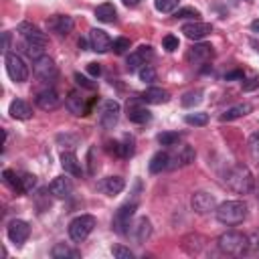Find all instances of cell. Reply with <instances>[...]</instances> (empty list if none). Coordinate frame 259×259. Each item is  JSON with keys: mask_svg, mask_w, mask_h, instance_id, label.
Wrapping results in <instances>:
<instances>
[{"mask_svg": "<svg viewBox=\"0 0 259 259\" xmlns=\"http://www.w3.org/2000/svg\"><path fill=\"white\" fill-rule=\"evenodd\" d=\"M225 184L237 194H249L255 188V178L245 164H233L225 172Z\"/></svg>", "mask_w": 259, "mask_h": 259, "instance_id": "obj_1", "label": "cell"}, {"mask_svg": "<svg viewBox=\"0 0 259 259\" xmlns=\"http://www.w3.org/2000/svg\"><path fill=\"white\" fill-rule=\"evenodd\" d=\"M247 212H249V206L243 200H225L214 210L217 221L223 223V225H227V227H233V225L243 223L247 219Z\"/></svg>", "mask_w": 259, "mask_h": 259, "instance_id": "obj_2", "label": "cell"}, {"mask_svg": "<svg viewBox=\"0 0 259 259\" xmlns=\"http://www.w3.org/2000/svg\"><path fill=\"white\" fill-rule=\"evenodd\" d=\"M219 249L225 255H245L247 253V235L239 231H227L217 241Z\"/></svg>", "mask_w": 259, "mask_h": 259, "instance_id": "obj_3", "label": "cell"}, {"mask_svg": "<svg viewBox=\"0 0 259 259\" xmlns=\"http://www.w3.org/2000/svg\"><path fill=\"white\" fill-rule=\"evenodd\" d=\"M95 225H97V221H95L93 214H79V217H75L69 223V237H71V241H75V243L85 241L91 235V231L95 229Z\"/></svg>", "mask_w": 259, "mask_h": 259, "instance_id": "obj_4", "label": "cell"}, {"mask_svg": "<svg viewBox=\"0 0 259 259\" xmlns=\"http://www.w3.org/2000/svg\"><path fill=\"white\" fill-rule=\"evenodd\" d=\"M4 63H6V73L12 81L16 83H22L28 79V65L24 63V59L16 53H6L4 57Z\"/></svg>", "mask_w": 259, "mask_h": 259, "instance_id": "obj_5", "label": "cell"}, {"mask_svg": "<svg viewBox=\"0 0 259 259\" xmlns=\"http://www.w3.org/2000/svg\"><path fill=\"white\" fill-rule=\"evenodd\" d=\"M136 208H138L136 202H125V204H121V206L115 210L113 221H111V227H113L115 233H119V235H127V231H130V221H132Z\"/></svg>", "mask_w": 259, "mask_h": 259, "instance_id": "obj_6", "label": "cell"}, {"mask_svg": "<svg viewBox=\"0 0 259 259\" xmlns=\"http://www.w3.org/2000/svg\"><path fill=\"white\" fill-rule=\"evenodd\" d=\"M119 111H121V107H119L117 101H113V99L103 101L101 111H99V125L103 130H111L119 119Z\"/></svg>", "mask_w": 259, "mask_h": 259, "instance_id": "obj_7", "label": "cell"}, {"mask_svg": "<svg viewBox=\"0 0 259 259\" xmlns=\"http://www.w3.org/2000/svg\"><path fill=\"white\" fill-rule=\"evenodd\" d=\"M32 71H34V75L40 81H53L57 77V65L47 55H42V57H38V59L32 61Z\"/></svg>", "mask_w": 259, "mask_h": 259, "instance_id": "obj_8", "label": "cell"}, {"mask_svg": "<svg viewBox=\"0 0 259 259\" xmlns=\"http://www.w3.org/2000/svg\"><path fill=\"white\" fill-rule=\"evenodd\" d=\"M190 206H192L194 212H198V214H206V212H210V210H217V200H214L212 194L198 190V192L192 194V198H190Z\"/></svg>", "mask_w": 259, "mask_h": 259, "instance_id": "obj_9", "label": "cell"}, {"mask_svg": "<svg viewBox=\"0 0 259 259\" xmlns=\"http://www.w3.org/2000/svg\"><path fill=\"white\" fill-rule=\"evenodd\" d=\"M6 233H8V239H10L14 245H22V243L28 239V235H30V227H28L26 221H22V219H14V221L8 223Z\"/></svg>", "mask_w": 259, "mask_h": 259, "instance_id": "obj_10", "label": "cell"}, {"mask_svg": "<svg viewBox=\"0 0 259 259\" xmlns=\"http://www.w3.org/2000/svg\"><path fill=\"white\" fill-rule=\"evenodd\" d=\"M154 57V51L150 45H142L138 47L130 57H127V71H138L144 65H148V61Z\"/></svg>", "mask_w": 259, "mask_h": 259, "instance_id": "obj_11", "label": "cell"}, {"mask_svg": "<svg viewBox=\"0 0 259 259\" xmlns=\"http://www.w3.org/2000/svg\"><path fill=\"white\" fill-rule=\"evenodd\" d=\"M194 148L192 146H178V150L174 154H170V164H168V170H174V168H184L188 166L190 162H194Z\"/></svg>", "mask_w": 259, "mask_h": 259, "instance_id": "obj_12", "label": "cell"}, {"mask_svg": "<svg viewBox=\"0 0 259 259\" xmlns=\"http://www.w3.org/2000/svg\"><path fill=\"white\" fill-rule=\"evenodd\" d=\"M182 32L186 38L190 40H202L204 36H208L212 32V26L208 22H200V20H192V22H186L182 26Z\"/></svg>", "mask_w": 259, "mask_h": 259, "instance_id": "obj_13", "label": "cell"}, {"mask_svg": "<svg viewBox=\"0 0 259 259\" xmlns=\"http://www.w3.org/2000/svg\"><path fill=\"white\" fill-rule=\"evenodd\" d=\"M89 45H91V49H93L95 53H107L113 42H111V38L107 36L105 30H101V28H91V30H89Z\"/></svg>", "mask_w": 259, "mask_h": 259, "instance_id": "obj_14", "label": "cell"}, {"mask_svg": "<svg viewBox=\"0 0 259 259\" xmlns=\"http://www.w3.org/2000/svg\"><path fill=\"white\" fill-rule=\"evenodd\" d=\"M16 30L20 32V36H22L24 40L47 45V34H45V32H42L38 26H34L32 22H20V24L16 26Z\"/></svg>", "mask_w": 259, "mask_h": 259, "instance_id": "obj_15", "label": "cell"}, {"mask_svg": "<svg viewBox=\"0 0 259 259\" xmlns=\"http://www.w3.org/2000/svg\"><path fill=\"white\" fill-rule=\"evenodd\" d=\"M127 235H132V237H134V241L144 243V241L152 235V223H150V219H148V217H140L134 225H130Z\"/></svg>", "mask_w": 259, "mask_h": 259, "instance_id": "obj_16", "label": "cell"}, {"mask_svg": "<svg viewBox=\"0 0 259 259\" xmlns=\"http://www.w3.org/2000/svg\"><path fill=\"white\" fill-rule=\"evenodd\" d=\"M47 26H49L51 32H57V34L63 36V34H69L73 30V18L67 16V14H55V16L49 18Z\"/></svg>", "mask_w": 259, "mask_h": 259, "instance_id": "obj_17", "label": "cell"}, {"mask_svg": "<svg viewBox=\"0 0 259 259\" xmlns=\"http://www.w3.org/2000/svg\"><path fill=\"white\" fill-rule=\"evenodd\" d=\"M36 105L42 109V111H53L61 105V97L55 89H45L36 95Z\"/></svg>", "mask_w": 259, "mask_h": 259, "instance_id": "obj_18", "label": "cell"}, {"mask_svg": "<svg viewBox=\"0 0 259 259\" xmlns=\"http://www.w3.org/2000/svg\"><path fill=\"white\" fill-rule=\"evenodd\" d=\"M49 192H51L55 198H67V196L73 192V182H71V178H67V176H57V178L49 184Z\"/></svg>", "mask_w": 259, "mask_h": 259, "instance_id": "obj_19", "label": "cell"}, {"mask_svg": "<svg viewBox=\"0 0 259 259\" xmlns=\"http://www.w3.org/2000/svg\"><path fill=\"white\" fill-rule=\"evenodd\" d=\"M65 105L73 115H87V111H89V105H87L85 97L81 93H77V91L69 93V97L65 99Z\"/></svg>", "mask_w": 259, "mask_h": 259, "instance_id": "obj_20", "label": "cell"}, {"mask_svg": "<svg viewBox=\"0 0 259 259\" xmlns=\"http://www.w3.org/2000/svg\"><path fill=\"white\" fill-rule=\"evenodd\" d=\"M251 109H253L251 103H237V105H231L229 109H225V111L221 113V121H235V119H239V117L251 113Z\"/></svg>", "mask_w": 259, "mask_h": 259, "instance_id": "obj_21", "label": "cell"}, {"mask_svg": "<svg viewBox=\"0 0 259 259\" xmlns=\"http://www.w3.org/2000/svg\"><path fill=\"white\" fill-rule=\"evenodd\" d=\"M61 166L67 174L71 176H81V162L73 152H63L61 154Z\"/></svg>", "mask_w": 259, "mask_h": 259, "instance_id": "obj_22", "label": "cell"}, {"mask_svg": "<svg viewBox=\"0 0 259 259\" xmlns=\"http://www.w3.org/2000/svg\"><path fill=\"white\" fill-rule=\"evenodd\" d=\"M188 61H194V63H204L212 57V47L206 45V42H200V45H194L190 51H188Z\"/></svg>", "mask_w": 259, "mask_h": 259, "instance_id": "obj_23", "label": "cell"}, {"mask_svg": "<svg viewBox=\"0 0 259 259\" xmlns=\"http://www.w3.org/2000/svg\"><path fill=\"white\" fill-rule=\"evenodd\" d=\"M142 99H144L146 103L160 105V103H166V101L170 99V95H168V91H166V89H162V87H148V89L144 91Z\"/></svg>", "mask_w": 259, "mask_h": 259, "instance_id": "obj_24", "label": "cell"}, {"mask_svg": "<svg viewBox=\"0 0 259 259\" xmlns=\"http://www.w3.org/2000/svg\"><path fill=\"white\" fill-rule=\"evenodd\" d=\"M99 188H101L105 194L115 196V194H119V192L125 188V180H123L121 176H107V178H103V182L99 184Z\"/></svg>", "mask_w": 259, "mask_h": 259, "instance_id": "obj_25", "label": "cell"}, {"mask_svg": "<svg viewBox=\"0 0 259 259\" xmlns=\"http://www.w3.org/2000/svg\"><path fill=\"white\" fill-rule=\"evenodd\" d=\"M8 113H10L14 119H30L32 107H30L26 101H22V99H14V101L10 103V107H8Z\"/></svg>", "mask_w": 259, "mask_h": 259, "instance_id": "obj_26", "label": "cell"}, {"mask_svg": "<svg viewBox=\"0 0 259 259\" xmlns=\"http://www.w3.org/2000/svg\"><path fill=\"white\" fill-rule=\"evenodd\" d=\"M168 164H170V154L164 152V150H160V152H156V154L152 156L148 168H150L152 174H158V172H162V170H168Z\"/></svg>", "mask_w": 259, "mask_h": 259, "instance_id": "obj_27", "label": "cell"}, {"mask_svg": "<svg viewBox=\"0 0 259 259\" xmlns=\"http://www.w3.org/2000/svg\"><path fill=\"white\" fill-rule=\"evenodd\" d=\"M127 119L134 123H148L152 119V113L144 105H127Z\"/></svg>", "mask_w": 259, "mask_h": 259, "instance_id": "obj_28", "label": "cell"}, {"mask_svg": "<svg viewBox=\"0 0 259 259\" xmlns=\"http://www.w3.org/2000/svg\"><path fill=\"white\" fill-rule=\"evenodd\" d=\"M51 255H53L55 259H77V257H81V253H79L77 249H71V247L65 245V243H57V245L53 247Z\"/></svg>", "mask_w": 259, "mask_h": 259, "instance_id": "obj_29", "label": "cell"}, {"mask_svg": "<svg viewBox=\"0 0 259 259\" xmlns=\"http://www.w3.org/2000/svg\"><path fill=\"white\" fill-rule=\"evenodd\" d=\"M115 6L111 4V2H103V4H99L97 8H95V16H97V20H101V22H113L115 20Z\"/></svg>", "mask_w": 259, "mask_h": 259, "instance_id": "obj_30", "label": "cell"}, {"mask_svg": "<svg viewBox=\"0 0 259 259\" xmlns=\"http://www.w3.org/2000/svg\"><path fill=\"white\" fill-rule=\"evenodd\" d=\"M134 146H136L134 138L125 134V136L121 138V142H115V148H113V150H115V152H117L121 158H130V156L134 154V150H136Z\"/></svg>", "mask_w": 259, "mask_h": 259, "instance_id": "obj_31", "label": "cell"}, {"mask_svg": "<svg viewBox=\"0 0 259 259\" xmlns=\"http://www.w3.org/2000/svg\"><path fill=\"white\" fill-rule=\"evenodd\" d=\"M2 180L16 192V194H24V188H22V178L16 174V172H12V170H4L2 172Z\"/></svg>", "mask_w": 259, "mask_h": 259, "instance_id": "obj_32", "label": "cell"}, {"mask_svg": "<svg viewBox=\"0 0 259 259\" xmlns=\"http://www.w3.org/2000/svg\"><path fill=\"white\" fill-rule=\"evenodd\" d=\"M202 101V89H192V91H186L182 95V105L184 107H194Z\"/></svg>", "mask_w": 259, "mask_h": 259, "instance_id": "obj_33", "label": "cell"}, {"mask_svg": "<svg viewBox=\"0 0 259 259\" xmlns=\"http://www.w3.org/2000/svg\"><path fill=\"white\" fill-rule=\"evenodd\" d=\"M45 47L47 45H40V42H30V40H24V53L34 61V59H38V57H42L45 55Z\"/></svg>", "mask_w": 259, "mask_h": 259, "instance_id": "obj_34", "label": "cell"}, {"mask_svg": "<svg viewBox=\"0 0 259 259\" xmlns=\"http://www.w3.org/2000/svg\"><path fill=\"white\" fill-rule=\"evenodd\" d=\"M154 6L158 12H164V14H170L178 8V0H154Z\"/></svg>", "mask_w": 259, "mask_h": 259, "instance_id": "obj_35", "label": "cell"}, {"mask_svg": "<svg viewBox=\"0 0 259 259\" xmlns=\"http://www.w3.org/2000/svg\"><path fill=\"white\" fill-rule=\"evenodd\" d=\"M245 255H259V231L247 235V253Z\"/></svg>", "mask_w": 259, "mask_h": 259, "instance_id": "obj_36", "label": "cell"}, {"mask_svg": "<svg viewBox=\"0 0 259 259\" xmlns=\"http://www.w3.org/2000/svg\"><path fill=\"white\" fill-rule=\"evenodd\" d=\"M184 121H186L188 125H206L208 115H206V113H202V111H196V113H186Z\"/></svg>", "mask_w": 259, "mask_h": 259, "instance_id": "obj_37", "label": "cell"}, {"mask_svg": "<svg viewBox=\"0 0 259 259\" xmlns=\"http://www.w3.org/2000/svg\"><path fill=\"white\" fill-rule=\"evenodd\" d=\"M178 140H180L178 132H162V134H158V142L162 146H176Z\"/></svg>", "mask_w": 259, "mask_h": 259, "instance_id": "obj_38", "label": "cell"}, {"mask_svg": "<svg viewBox=\"0 0 259 259\" xmlns=\"http://www.w3.org/2000/svg\"><path fill=\"white\" fill-rule=\"evenodd\" d=\"M247 148H249V154H251V158L259 162V132H255V134H251V136H249Z\"/></svg>", "mask_w": 259, "mask_h": 259, "instance_id": "obj_39", "label": "cell"}, {"mask_svg": "<svg viewBox=\"0 0 259 259\" xmlns=\"http://www.w3.org/2000/svg\"><path fill=\"white\" fill-rule=\"evenodd\" d=\"M111 253H113L115 259H134V253L127 247H123V245H113L111 247Z\"/></svg>", "mask_w": 259, "mask_h": 259, "instance_id": "obj_40", "label": "cell"}, {"mask_svg": "<svg viewBox=\"0 0 259 259\" xmlns=\"http://www.w3.org/2000/svg\"><path fill=\"white\" fill-rule=\"evenodd\" d=\"M140 79L146 81V83L156 81V69H154L152 65H144V67L140 69Z\"/></svg>", "mask_w": 259, "mask_h": 259, "instance_id": "obj_41", "label": "cell"}, {"mask_svg": "<svg viewBox=\"0 0 259 259\" xmlns=\"http://www.w3.org/2000/svg\"><path fill=\"white\" fill-rule=\"evenodd\" d=\"M111 49H113L117 55H123V53L130 49V38H125V36L115 38V40H113V45H111Z\"/></svg>", "mask_w": 259, "mask_h": 259, "instance_id": "obj_42", "label": "cell"}, {"mask_svg": "<svg viewBox=\"0 0 259 259\" xmlns=\"http://www.w3.org/2000/svg\"><path fill=\"white\" fill-rule=\"evenodd\" d=\"M198 16H200V12L194 10V8H190V6L176 10V18H194V20H198Z\"/></svg>", "mask_w": 259, "mask_h": 259, "instance_id": "obj_43", "label": "cell"}, {"mask_svg": "<svg viewBox=\"0 0 259 259\" xmlns=\"http://www.w3.org/2000/svg\"><path fill=\"white\" fill-rule=\"evenodd\" d=\"M20 178H22V188H24V192H30V190L36 186V176H34V174H22Z\"/></svg>", "mask_w": 259, "mask_h": 259, "instance_id": "obj_44", "label": "cell"}, {"mask_svg": "<svg viewBox=\"0 0 259 259\" xmlns=\"http://www.w3.org/2000/svg\"><path fill=\"white\" fill-rule=\"evenodd\" d=\"M162 42H164V49H166L168 53H172V51H176V49H178V38H176L174 34H166Z\"/></svg>", "mask_w": 259, "mask_h": 259, "instance_id": "obj_45", "label": "cell"}, {"mask_svg": "<svg viewBox=\"0 0 259 259\" xmlns=\"http://www.w3.org/2000/svg\"><path fill=\"white\" fill-rule=\"evenodd\" d=\"M255 87H259V75H255V77H251L247 83H243V89H245V91H251V89H255Z\"/></svg>", "mask_w": 259, "mask_h": 259, "instance_id": "obj_46", "label": "cell"}, {"mask_svg": "<svg viewBox=\"0 0 259 259\" xmlns=\"http://www.w3.org/2000/svg\"><path fill=\"white\" fill-rule=\"evenodd\" d=\"M75 81L79 83V85H83V87H87V89H93V83H89L83 75H79V73H75Z\"/></svg>", "mask_w": 259, "mask_h": 259, "instance_id": "obj_47", "label": "cell"}, {"mask_svg": "<svg viewBox=\"0 0 259 259\" xmlns=\"http://www.w3.org/2000/svg\"><path fill=\"white\" fill-rule=\"evenodd\" d=\"M87 71H89L93 77H97V75L101 73V67H99L97 63H89V65H87Z\"/></svg>", "mask_w": 259, "mask_h": 259, "instance_id": "obj_48", "label": "cell"}, {"mask_svg": "<svg viewBox=\"0 0 259 259\" xmlns=\"http://www.w3.org/2000/svg\"><path fill=\"white\" fill-rule=\"evenodd\" d=\"M10 47V32H4V53H8Z\"/></svg>", "mask_w": 259, "mask_h": 259, "instance_id": "obj_49", "label": "cell"}, {"mask_svg": "<svg viewBox=\"0 0 259 259\" xmlns=\"http://www.w3.org/2000/svg\"><path fill=\"white\" fill-rule=\"evenodd\" d=\"M237 77L241 79V77H243V73H241V71H233V73H229V75H225V79H237Z\"/></svg>", "mask_w": 259, "mask_h": 259, "instance_id": "obj_50", "label": "cell"}, {"mask_svg": "<svg viewBox=\"0 0 259 259\" xmlns=\"http://www.w3.org/2000/svg\"><path fill=\"white\" fill-rule=\"evenodd\" d=\"M123 4H125V6H130V8H134V6H138V4H140V0H123Z\"/></svg>", "mask_w": 259, "mask_h": 259, "instance_id": "obj_51", "label": "cell"}, {"mask_svg": "<svg viewBox=\"0 0 259 259\" xmlns=\"http://www.w3.org/2000/svg\"><path fill=\"white\" fill-rule=\"evenodd\" d=\"M251 30L259 34V20H253V22H251Z\"/></svg>", "mask_w": 259, "mask_h": 259, "instance_id": "obj_52", "label": "cell"}, {"mask_svg": "<svg viewBox=\"0 0 259 259\" xmlns=\"http://www.w3.org/2000/svg\"><path fill=\"white\" fill-rule=\"evenodd\" d=\"M253 190H255V198H257V200H259V184H257V186H255V188H253Z\"/></svg>", "mask_w": 259, "mask_h": 259, "instance_id": "obj_53", "label": "cell"}]
</instances>
